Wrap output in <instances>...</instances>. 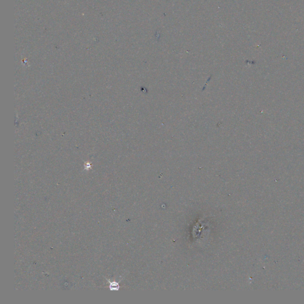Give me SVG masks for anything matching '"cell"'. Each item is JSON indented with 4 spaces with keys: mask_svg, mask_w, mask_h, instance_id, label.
Masks as SVG:
<instances>
[{
    "mask_svg": "<svg viewBox=\"0 0 304 304\" xmlns=\"http://www.w3.org/2000/svg\"><path fill=\"white\" fill-rule=\"evenodd\" d=\"M107 281L109 283V288H110V291H118L119 290V284L118 282H116L115 281L110 282V281H109V280H108V279H107Z\"/></svg>",
    "mask_w": 304,
    "mask_h": 304,
    "instance_id": "6da1fadb",
    "label": "cell"
}]
</instances>
